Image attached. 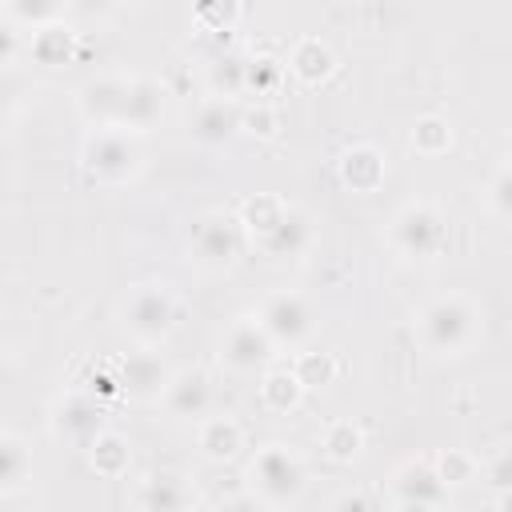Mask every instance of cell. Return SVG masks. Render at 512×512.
Returning a JSON list of instances; mask_svg holds the SVG:
<instances>
[{
    "mask_svg": "<svg viewBox=\"0 0 512 512\" xmlns=\"http://www.w3.org/2000/svg\"><path fill=\"white\" fill-rule=\"evenodd\" d=\"M304 396V384L296 380L292 368H268L260 376V404L272 408V412H292Z\"/></svg>",
    "mask_w": 512,
    "mask_h": 512,
    "instance_id": "obj_25",
    "label": "cell"
},
{
    "mask_svg": "<svg viewBox=\"0 0 512 512\" xmlns=\"http://www.w3.org/2000/svg\"><path fill=\"white\" fill-rule=\"evenodd\" d=\"M132 504L148 512H180V508H192V488L172 472H152L140 480Z\"/></svg>",
    "mask_w": 512,
    "mask_h": 512,
    "instance_id": "obj_18",
    "label": "cell"
},
{
    "mask_svg": "<svg viewBox=\"0 0 512 512\" xmlns=\"http://www.w3.org/2000/svg\"><path fill=\"white\" fill-rule=\"evenodd\" d=\"M80 168L96 184H124L140 168V144L128 128H96L80 148Z\"/></svg>",
    "mask_w": 512,
    "mask_h": 512,
    "instance_id": "obj_3",
    "label": "cell"
},
{
    "mask_svg": "<svg viewBox=\"0 0 512 512\" xmlns=\"http://www.w3.org/2000/svg\"><path fill=\"white\" fill-rule=\"evenodd\" d=\"M276 124H280V116L268 100H256V108H244V116H240V132H252L260 140L276 136Z\"/></svg>",
    "mask_w": 512,
    "mask_h": 512,
    "instance_id": "obj_34",
    "label": "cell"
},
{
    "mask_svg": "<svg viewBox=\"0 0 512 512\" xmlns=\"http://www.w3.org/2000/svg\"><path fill=\"white\" fill-rule=\"evenodd\" d=\"M476 472H480V476H484V480H488V484H492L500 496L512 488V456H508L504 448H500V452H496V456H492L484 468H476Z\"/></svg>",
    "mask_w": 512,
    "mask_h": 512,
    "instance_id": "obj_36",
    "label": "cell"
},
{
    "mask_svg": "<svg viewBox=\"0 0 512 512\" xmlns=\"http://www.w3.org/2000/svg\"><path fill=\"white\" fill-rule=\"evenodd\" d=\"M292 372H296V380L304 384V392H308V388H324V384H332V376H336V360H332L328 352H300V356L292 360Z\"/></svg>",
    "mask_w": 512,
    "mask_h": 512,
    "instance_id": "obj_32",
    "label": "cell"
},
{
    "mask_svg": "<svg viewBox=\"0 0 512 512\" xmlns=\"http://www.w3.org/2000/svg\"><path fill=\"white\" fill-rule=\"evenodd\" d=\"M52 432L72 444V448H88V440L96 432H104V404L84 396V392H68L52 404Z\"/></svg>",
    "mask_w": 512,
    "mask_h": 512,
    "instance_id": "obj_9",
    "label": "cell"
},
{
    "mask_svg": "<svg viewBox=\"0 0 512 512\" xmlns=\"http://www.w3.org/2000/svg\"><path fill=\"white\" fill-rule=\"evenodd\" d=\"M16 56H20V32H16V24L4 16V20H0V68L12 64Z\"/></svg>",
    "mask_w": 512,
    "mask_h": 512,
    "instance_id": "obj_37",
    "label": "cell"
},
{
    "mask_svg": "<svg viewBox=\"0 0 512 512\" xmlns=\"http://www.w3.org/2000/svg\"><path fill=\"white\" fill-rule=\"evenodd\" d=\"M284 68H288L304 88H320V84H328V80H332V72H336V52H332L324 40L304 36V40H296V44H292V52H288Z\"/></svg>",
    "mask_w": 512,
    "mask_h": 512,
    "instance_id": "obj_14",
    "label": "cell"
},
{
    "mask_svg": "<svg viewBox=\"0 0 512 512\" xmlns=\"http://www.w3.org/2000/svg\"><path fill=\"white\" fill-rule=\"evenodd\" d=\"M332 508H368V500L364 496H340Z\"/></svg>",
    "mask_w": 512,
    "mask_h": 512,
    "instance_id": "obj_39",
    "label": "cell"
},
{
    "mask_svg": "<svg viewBox=\"0 0 512 512\" xmlns=\"http://www.w3.org/2000/svg\"><path fill=\"white\" fill-rule=\"evenodd\" d=\"M340 184L348 188V192H360V196H368V192H376L380 184H384V172H388V164H384V152L380 148H372V144H352L344 156H340Z\"/></svg>",
    "mask_w": 512,
    "mask_h": 512,
    "instance_id": "obj_15",
    "label": "cell"
},
{
    "mask_svg": "<svg viewBox=\"0 0 512 512\" xmlns=\"http://www.w3.org/2000/svg\"><path fill=\"white\" fill-rule=\"evenodd\" d=\"M32 476V452L20 436L0 432V496L24 488V480Z\"/></svg>",
    "mask_w": 512,
    "mask_h": 512,
    "instance_id": "obj_24",
    "label": "cell"
},
{
    "mask_svg": "<svg viewBox=\"0 0 512 512\" xmlns=\"http://www.w3.org/2000/svg\"><path fill=\"white\" fill-rule=\"evenodd\" d=\"M188 252L200 268L220 272L232 268L236 256L244 252V228L232 212H200L188 228Z\"/></svg>",
    "mask_w": 512,
    "mask_h": 512,
    "instance_id": "obj_5",
    "label": "cell"
},
{
    "mask_svg": "<svg viewBox=\"0 0 512 512\" xmlns=\"http://www.w3.org/2000/svg\"><path fill=\"white\" fill-rule=\"evenodd\" d=\"M256 320L264 324V332L272 336L276 348H296V344H304V340L312 336V308H308V300L296 296V292H276V296H268Z\"/></svg>",
    "mask_w": 512,
    "mask_h": 512,
    "instance_id": "obj_7",
    "label": "cell"
},
{
    "mask_svg": "<svg viewBox=\"0 0 512 512\" xmlns=\"http://www.w3.org/2000/svg\"><path fill=\"white\" fill-rule=\"evenodd\" d=\"M164 112V88L148 76L140 80H128V92H124V104H120V116H116V128H128V132H140L148 124H156Z\"/></svg>",
    "mask_w": 512,
    "mask_h": 512,
    "instance_id": "obj_16",
    "label": "cell"
},
{
    "mask_svg": "<svg viewBox=\"0 0 512 512\" xmlns=\"http://www.w3.org/2000/svg\"><path fill=\"white\" fill-rule=\"evenodd\" d=\"M212 96H244V56H220L208 64Z\"/></svg>",
    "mask_w": 512,
    "mask_h": 512,
    "instance_id": "obj_31",
    "label": "cell"
},
{
    "mask_svg": "<svg viewBox=\"0 0 512 512\" xmlns=\"http://www.w3.org/2000/svg\"><path fill=\"white\" fill-rule=\"evenodd\" d=\"M240 116H244V104L236 96H212L196 108L192 116V136L208 148H220V144H232L240 136Z\"/></svg>",
    "mask_w": 512,
    "mask_h": 512,
    "instance_id": "obj_12",
    "label": "cell"
},
{
    "mask_svg": "<svg viewBox=\"0 0 512 512\" xmlns=\"http://www.w3.org/2000/svg\"><path fill=\"white\" fill-rule=\"evenodd\" d=\"M160 400H164V408H168L172 416H180V420H200V416L212 408V384H208V376H204L200 368H180V372L168 376Z\"/></svg>",
    "mask_w": 512,
    "mask_h": 512,
    "instance_id": "obj_13",
    "label": "cell"
},
{
    "mask_svg": "<svg viewBox=\"0 0 512 512\" xmlns=\"http://www.w3.org/2000/svg\"><path fill=\"white\" fill-rule=\"evenodd\" d=\"M388 240L408 260H432V256H440L448 248V220H444V212L436 204L412 200L392 216Z\"/></svg>",
    "mask_w": 512,
    "mask_h": 512,
    "instance_id": "obj_4",
    "label": "cell"
},
{
    "mask_svg": "<svg viewBox=\"0 0 512 512\" xmlns=\"http://www.w3.org/2000/svg\"><path fill=\"white\" fill-rule=\"evenodd\" d=\"M284 200L276 196V192H256V196H248L244 204H240V212H236V220H240V228H244V236H252V240H260L268 228H276V220L284 216Z\"/></svg>",
    "mask_w": 512,
    "mask_h": 512,
    "instance_id": "obj_23",
    "label": "cell"
},
{
    "mask_svg": "<svg viewBox=\"0 0 512 512\" xmlns=\"http://www.w3.org/2000/svg\"><path fill=\"white\" fill-rule=\"evenodd\" d=\"M272 356H276L272 336L264 332L260 320H248V316L236 320V324L224 332V340H220V360H224V368H232V372H256V368H264Z\"/></svg>",
    "mask_w": 512,
    "mask_h": 512,
    "instance_id": "obj_8",
    "label": "cell"
},
{
    "mask_svg": "<svg viewBox=\"0 0 512 512\" xmlns=\"http://www.w3.org/2000/svg\"><path fill=\"white\" fill-rule=\"evenodd\" d=\"M412 148L420 156H444L452 148V124L444 116H420L412 124Z\"/></svg>",
    "mask_w": 512,
    "mask_h": 512,
    "instance_id": "obj_29",
    "label": "cell"
},
{
    "mask_svg": "<svg viewBox=\"0 0 512 512\" xmlns=\"http://www.w3.org/2000/svg\"><path fill=\"white\" fill-rule=\"evenodd\" d=\"M4 112H8V96H4V88H0V124H4Z\"/></svg>",
    "mask_w": 512,
    "mask_h": 512,
    "instance_id": "obj_40",
    "label": "cell"
},
{
    "mask_svg": "<svg viewBox=\"0 0 512 512\" xmlns=\"http://www.w3.org/2000/svg\"><path fill=\"white\" fill-rule=\"evenodd\" d=\"M480 328V312L472 308V300L464 296H436L432 304L420 308L416 316V336L428 352L436 356H456L476 340Z\"/></svg>",
    "mask_w": 512,
    "mask_h": 512,
    "instance_id": "obj_1",
    "label": "cell"
},
{
    "mask_svg": "<svg viewBox=\"0 0 512 512\" xmlns=\"http://www.w3.org/2000/svg\"><path fill=\"white\" fill-rule=\"evenodd\" d=\"M320 448H324V456H328V460L348 464V460H356V456H360V448H364V432H360L352 420H336V424H328V428H324Z\"/></svg>",
    "mask_w": 512,
    "mask_h": 512,
    "instance_id": "obj_27",
    "label": "cell"
},
{
    "mask_svg": "<svg viewBox=\"0 0 512 512\" xmlns=\"http://www.w3.org/2000/svg\"><path fill=\"white\" fill-rule=\"evenodd\" d=\"M168 376H172V368H168L156 352H128V356L116 364V384H120V392L132 396V400H160Z\"/></svg>",
    "mask_w": 512,
    "mask_h": 512,
    "instance_id": "obj_11",
    "label": "cell"
},
{
    "mask_svg": "<svg viewBox=\"0 0 512 512\" xmlns=\"http://www.w3.org/2000/svg\"><path fill=\"white\" fill-rule=\"evenodd\" d=\"M284 76H288L284 60H276V56H248L244 60V96L268 100V96L280 92Z\"/></svg>",
    "mask_w": 512,
    "mask_h": 512,
    "instance_id": "obj_26",
    "label": "cell"
},
{
    "mask_svg": "<svg viewBox=\"0 0 512 512\" xmlns=\"http://www.w3.org/2000/svg\"><path fill=\"white\" fill-rule=\"evenodd\" d=\"M176 296L164 288V284H140L132 296H128V304H124V328L136 336V340H144V344H152V340H164L168 332H172V324H176Z\"/></svg>",
    "mask_w": 512,
    "mask_h": 512,
    "instance_id": "obj_6",
    "label": "cell"
},
{
    "mask_svg": "<svg viewBox=\"0 0 512 512\" xmlns=\"http://www.w3.org/2000/svg\"><path fill=\"white\" fill-rule=\"evenodd\" d=\"M488 204H492V212H496L500 220L512 212V168H508V164H500V168H496L492 188H488Z\"/></svg>",
    "mask_w": 512,
    "mask_h": 512,
    "instance_id": "obj_35",
    "label": "cell"
},
{
    "mask_svg": "<svg viewBox=\"0 0 512 512\" xmlns=\"http://www.w3.org/2000/svg\"><path fill=\"white\" fill-rule=\"evenodd\" d=\"M192 20L204 32L228 36L240 24V0H192Z\"/></svg>",
    "mask_w": 512,
    "mask_h": 512,
    "instance_id": "obj_28",
    "label": "cell"
},
{
    "mask_svg": "<svg viewBox=\"0 0 512 512\" xmlns=\"http://www.w3.org/2000/svg\"><path fill=\"white\" fill-rule=\"evenodd\" d=\"M432 468H436V476L452 488V484H468V480H476V456H468V452H460V448H448V452H440L436 460H432Z\"/></svg>",
    "mask_w": 512,
    "mask_h": 512,
    "instance_id": "obj_33",
    "label": "cell"
},
{
    "mask_svg": "<svg viewBox=\"0 0 512 512\" xmlns=\"http://www.w3.org/2000/svg\"><path fill=\"white\" fill-rule=\"evenodd\" d=\"M308 240H312L308 216H304V212H296V208H284V216L276 220V228H268L256 244H260L268 256L288 260V256H300V252L308 248Z\"/></svg>",
    "mask_w": 512,
    "mask_h": 512,
    "instance_id": "obj_19",
    "label": "cell"
},
{
    "mask_svg": "<svg viewBox=\"0 0 512 512\" xmlns=\"http://www.w3.org/2000/svg\"><path fill=\"white\" fill-rule=\"evenodd\" d=\"M124 92H128V80L124 76H96L80 88V112L96 124V128H108L116 124L120 116V104H124Z\"/></svg>",
    "mask_w": 512,
    "mask_h": 512,
    "instance_id": "obj_17",
    "label": "cell"
},
{
    "mask_svg": "<svg viewBox=\"0 0 512 512\" xmlns=\"http://www.w3.org/2000/svg\"><path fill=\"white\" fill-rule=\"evenodd\" d=\"M68 4V12H76V16H104L108 8H112V0H64Z\"/></svg>",
    "mask_w": 512,
    "mask_h": 512,
    "instance_id": "obj_38",
    "label": "cell"
},
{
    "mask_svg": "<svg viewBox=\"0 0 512 512\" xmlns=\"http://www.w3.org/2000/svg\"><path fill=\"white\" fill-rule=\"evenodd\" d=\"M196 444H200V456L212 460V464H224L232 456H240L244 448V432L232 416H208L200 420V432H196Z\"/></svg>",
    "mask_w": 512,
    "mask_h": 512,
    "instance_id": "obj_20",
    "label": "cell"
},
{
    "mask_svg": "<svg viewBox=\"0 0 512 512\" xmlns=\"http://www.w3.org/2000/svg\"><path fill=\"white\" fill-rule=\"evenodd\" d=\"M304 460L284 448V444H264L252 460H248V488L260 504L268 508H284V504H296L300 492H304Z\"/></svg>",
    "mask_w": 512,
    "mask_h": 512,
    "instance_id": "obj_2",
    "label": "cell"
},
{
    "mask_svg": "<svg viewBox=\"0 0 512 512\" xmlns=\"http://www.w3.org/2000/svg\"><path fill=\"white\" fill-rule=\"evenodd\" d=\"M392 504L396 508H444L448 484L436 476L432 460H408L392 476Z\"/></svg>",
    "mask_w": 512,
    "mask_h": 512,
    "instance_id": "obj_10",
    "label": "cell"
},
{
    "mask_svg": "<svg viewBox=\"0 0 512 512\" xmlns=\"http://www.w3.org/2000/svg\"><path fill=\"white\" fill-rule=\"evenodd\" d=\"M28 52H32V60L44 64V68H64V64L76 60V32L64 28L60 20L40 24L36 36H32V44H28Z\"/></svg>",
    "mask_w": 512,
    "mask_h": 512,
    "instance_id": "obj_21",
    "label": "cell"
},
{
    "mask_svg": "<svg viewBox=\"0 0 512 512\" xmlns=\"http://www.w3.org/2000/svg\"><path fill=\"white\" fill-rule=\"evenodd\" d=\"M64 12H68L64 0H4V16H8L12 24H32V28H40V24L60 20Z\"/></svg>",
    "mask_w": 512,
    "mask_h": 512,
    "instance_id": "obj_30",
    "label": "cell"
},
{
    "mask_svg": "<svg viewBox=\"0 0 512 512\" xmlns=\"http://www.w3.org/2000/svg\"><path fill=\"white\" fill-rule=\"evenodd\" d=\"M88 464H92V472L96 476H104V480H120L124 472H128V460H132V452H128V440L120 436V432H96L92 440H88Z\"/></svg>",
    "mask_w": 512,
    "mask_h": 512,
    "instance_id": "obj_22",
    "label": "cell"
}]
</instances>
